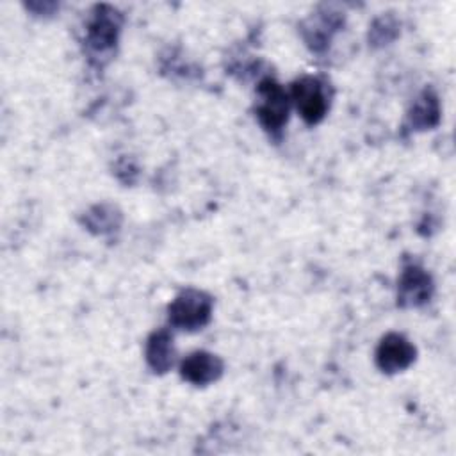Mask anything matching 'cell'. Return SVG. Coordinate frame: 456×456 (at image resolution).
<instances>
[{"instance_id": "4", "label": "cell", "mask_w": 456, "mask_h": 456, "mask_svg": "<svg viewBox=\"0 0 456 456\" xmlns=\"http://www.w3.org/2000/svg\"><path fill=\"white\" fill-rule=\"evenodd\" d=\"M413 354H415V351L408 344V340H404L399 335H388L379 344L378 363L381 369L394 372V370H401V369L408 367L410 362L413 360Z\"/></svg>"}, {"instance_id": "1", "label": "cell", "mask_w": 456, "mask_h": 456, "mask_svg": "<svg viewBox=\"0 0 456 456\" xmlns=\"http://www.w3.org/2000/svg\"><path fill=\"white\" fill-rule=\"evenodd\" d=\"M258 118L267 130H280L287 119V94L273 80H265L258 89Z\"/></svg>"}, {"instance_id": "2", "label": "cell", "mask_w": 456, "mask_h": 456, "mask_svg": "<svg viewBox=\"0 0 456 456\" xmlns=\"http://www.w3.org/2000/svg\"><path fill=\"white\" fill-rule=\"evenodd\" d=\"M292 96L296 100L297 110L308 123H315L324 116L326 110V96L319 80L312 77H305L294 84Z\"/></svg>"}, {"instance_id": "3", "label": "cell", "mask_w": 456, "mask_h": 456, "mask_svg": "<svg viewBox=\"0 0 456 456\" xmlns=\"http://www.w3.org/2000/svg\"><path fill=\"white\" fill-rule=\"evenodd\" d=\"M208 310V301L201 299L200 292H185L173 303L169 315L173 322L185 328H194L207 321Z\"/></svg>"}, {"instance_id": "6", "label": "cell", "mask_w": 456, "mask_h": 456, "mask_svg": "<svg viewBox=\"0 0 456 456\" xmlns=\"http://www.w3.org/2000/svg\"><path fill=\"white\" fill-rule=\"evenodd\" d=\"M114 32H116V25L102 14L91 27V43L100 48H105L112 43Z\"/></svg>"}, {"instance_id": "7", "label": "cell", "mask_w": 456, "mask_h": 456, "mask_svg": "<svg viewBox=\"0 0 456 456\" xmlns=\"http://www.w3.org/2000/svg\"><path fill=\"white\" fill-rule=\"evenodd\" d=\"M167 338H162V335H157L155 340H151V349H150V360L155 362V367H164V360L169 363V349L166 347Z\"/></svg>"}, {"instance_id": "5", "label": "cell", "mask_w": 456, "mask_h": 456, "mask_svg": "<svg viewBox=\"0 0 456 456\" xmlns=\"http://www.w3.org/2000/svg\"><path fill=\"white\" fill-rule=\"evenodd\" d=\"M219 369H221V365L212 354L194 353L183 362L182 374H183V378H187L194 383H207L217 376Z\"/></svg>"}]
</instances>
